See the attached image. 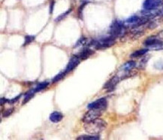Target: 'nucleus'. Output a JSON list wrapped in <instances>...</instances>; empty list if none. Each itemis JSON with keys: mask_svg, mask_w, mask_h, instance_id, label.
<instances>
[{"mask_svg": "<svg viewBox=\"0 0 163 140\" xmlns=\"http://www.w3.org/2000/svg\"><path fill=\"white\" fill-rule=\"evenodd\" d=\"M136 66V63L135 61H128L127 63H126L125 64H123V66L122 67L121 69L123 72H129L131 70L133 69Z\"/></svg>", "mask_w": 163, "mask_h": 140, "instance_id": "obj_12", "label": "nucleus"}, {"mask_svg": "<svg viewBox=\"0 0 163 140\" xmlns=\"http://www.w3.org/2000/svg\"><path fill=\"white\" fill-rule=\"evenodd\" d=\"M21 95H19V96H17V97L14 98V99H12V100H8V102L9 103H15V102L18 101V100L20 99V98H21Z\"/></svg>", "mask_w": 163, "mask_h": 140, "instance_id": "obj_22", "label": "nucleus"}, {"mask_svg": "<svg viewBox=\"0 0 163 140\" xmlns=\"http://www.w3.org/2000/svg\"><path fill=\"white\" fill-rule=\"evenodd\" d=\"M86 43H87V39H85V38H81V39H79L78 42H77L76 45H75V48H78V47L80 46H83L84 44H86Z\"/></svg>", "mask_w": 163, "mask_h": 140, "instance_id": "obj_20", "label": "nucleus"}, {"mask_svg": "<svg viewBox=\"0 0 163 140\" xmlns=\"http://www.w3.org/2000/svg\"><path fill=\"white\" fill-rule=\"evenodd\" d=\"M119 81H120V78H119L118 76H114V77H113L112 78H111V79L105 85L104 89H106L107 91H112V90L114 89V87H116V85L118 84Z\"/></svg>", "mask_w": 163, "mask_h": 140, "instance_id": "obj_9", "label": "nucleus"}, {"mask_svg": "<svg viewBox=\"0 0 163 140\" xmlns=\"http://www.w3.org/2000/svg\"><path fill=\"white\" fill-rule=\"evenodd\" d=\"M104 111L97 109H90L86 114L83 115V123H88L93 120H96L101 116Z\"/></svg>", "mask_w": 163, "mask_h": 140, "instance_id": "obj_4", "label": "nucleus"}, {"mask_svg": "<svg viewBox=\"0 0 163 140\" xmlns=\"http://www.w3.org/2000/svg\"><path fill=\"white\" fill-rule=\"evenodd\" d=\"M162 0H145L143 5L144 10L156 9L159 6L162 4Z\"/></svg>", "mask_w": 163, "mask_h": 140, "instance_id": "obj_7", "label": "nucleus"}, {"mask_svg": "<svg viewBox=\"0 0 163 140\" xmlns=\"http://www.w3.org/2000/svg\"><path fill=\"white\" fill-rule=\"evenodd\" d=\"M108 105V102H107V99L105 97L98 99V100H96L95 102H93L89 103V105H87V108L89 109H101V110L105 111L107 108Z\"/></svg>", "mask_w": 163, "mask_h": 140, "instance_id": "obj_6", "label": "nucleus"}, {"mask_svg": "<svg viewBox=\"0 0 163 140\" xmlns=\"http://www.w3.org/2000/svg\"><path fill=\"white\" fill-rule=\"evenodd\" d=\"M100 139V137L98 135H93V136H80L78 137V140H98Z\"/></svg>", "mask_w": 163, "mask_h": 140, "instance_id": "obj_14", "label": "nucleus"}, {"mask_svg": "<svg viewBox=\"0 0 163 140\" xmlns=\"http://www.w3.org/2000/svg\"><path fill=\"white\" fill-rule=\"evenodd\" d=\"M65 75H66V72H65V71H64V72H60V73H59L58 75H56V76L54 78V79H53L52 81L53 83H56V82H58V81H59L60 80H62L63 78L65 77Z\"/></svg>", "mask_w": 163, "mask_h": 140, "instance_id": "obj_17", "label": "nucleus"}, {"mask_svg": "<svg viewBox=\"0 0 163 140\" xmlns=\"http://www.w3.org/2000/svg\"><path fill=\"white\" fill-rule=\"evenodd\" d=\"M6 102H8V100H6V99H5V98H2L1 99V105H3V104H5L6 103Z\"/></svg>", "mask_w": 163, "mask_h": 140, "instance_id": "obj_24", "label": "nucleus"}, {"mask_svg": "<svg viewBox=\"0 0 163 140\" xmlns=\"http://www.w3.org/2000/svg\"><path fill=\"white\" fill-rule=\"evenodd\" d=\"M125 30L126 28H125L124 24L120 21L115 20L110 27V35L114 38L120 37L124 35Z\"/></svg>", "mask_w": 163, "mask_h": 140, "instance_id": "obj_3", "label": "nucleus"}, {"mask_svg": "<svg viewBox=\"0 0 163 140\" xmlns=\"http://www.w3.org/2000/svg\"><path fill=\"white\" fill-rule=\"evenodd\" d=\"M34 40H35V36H33V35H26L25 37V42L23 44V46H25L26 44H29L32 42H33Z\"/></svg>", "mask_w": 163, "mask_h": 140, "instance_id": "obj_19", "label": "nucleus"}, {"mask_svg": "<svg viewBox=\"0 0 163 140\" xmlns=\"http://www.w3.org/2000/svg\"><path fill=\"white\" fill-rule=\"evenodd\" d=\"M148 51V49H141V50L137 51H135L130 55V57L132 58H138V57H142L143 55H144L146 52Z\"/></svg>", "mask_w": 163, "mask_h": 140, "instance_id": "obj_13", "label": "nucleus"}, {"mask_svg": "<svg viewBox=\"0 0 163 140\" xmlns=\"http://www.w3.org/2000/svg\"><path fill=\"white\" fill-rule=\"evenodd\" d=\"M63 118V114L59 112H54L50 115V121L54 123H58L61 121Z\"/></svg>", "mask_w": 163, "mask_h": 140, "instance_id": "obj_10", "label": "nucleus"}, {"mask_svg": "<svg viewBox=\"0 0 163 140\" xmlns=\"http://www.w3.org/2000/svg\"><path fill=\"white\" fill-rule=\"evenodd\" d=\"M93 53H94V51L93 50H91L90 48H84L80 53H79V58L80 60H86L87 59L88 57H90L91 55H93Z\"/></svg>", "mask_w": 163, "mask_h": 140, "instance_id": "obj_11", "label": "nucleus"}, {"mask_svg": "<svg viewBox=\"0 0 163 140\" xmlns=\"http://www.w3.org/2000/svg\"><path fill=\"white\" fill-rule=\"evenodd\" d=\"M71 11H72V8H71V9L68 10V11H67L66 12H65V13L62 14L61 15H59V16H58L57 18H56V20H55L56 22H59V21H60V20H63V18H65V17H66L67 15H68L69 13H70Z\"/></svg>", "mask_w": 163, "mask_h": 140, "instance_id": "obj_18", "label": "nucleus"}, {"mask_svg": "<svg viewBox=\"0 0 163 140\" xmlns=\"http://www.w3.org/2000/svg\"><path fill=\"white\" fill-rule=\"evenodd\" d=\"M156 66H160V67H156V68L158 69H160V70H162L163 69V63H156Z\"/></svg>", "mask_w": 163, "mask_h": 140, "instance_id": "obj_23", "label": "nucleus"}, {"mask_svg": "<svg viewBox=\"0 0 163 140\" xmlns=\"http://www.w3.org/2000/svg\"><path fill=\"white\" fill-rule=\"evenodd\" d=\"M48 85H49V82H47V81H44V82H41V83L39 84V85L34 88V90H35V93L39 92V91H41V90L46 88Z\"/></svg>", "mask_w": 163, "mask_h": 140, "instance_id": "obj_15", "label": "nucleus"}, {"mask_svg": "<svg viewBox=\"0 0 163 140\" xmlns=\"http://www.w3.org/2000/svg\"><path fill=\"white\" fill-rule=\"evenodd\" d=\"M144 44L146 48H149L152 50H160L163 49V42L159 40L154 37H150L146 39L144 42Z\"/></svg>", "mask_w": 163, "mask_h": 140, "instance_id": "obj_5", "label": "nucleus"}, {"mask_svg": "<svg viewBox=\"0 0 163 140\" xmlns=\"http://www.w3.org/2000/svg\"><path fill=\"white\" fill-rule=\"evenodd\" d=\"M115 39L116 38L110 35V36L103 38V39H101L99 40H93L91 44L93 45L96 49H105V48H108L113 46L116 42Z\"/></svg>", "mask_w": 163, "mask_h": 140, "instance_id": "obj_2", "label": "nucleus"}, {"mask_svg": "<svg viewBox=\"0 0 163 140\" xmlns=\"http://www.w3.org/2000/svg\"><path fill=\"white\" fill-rule=\"evenodd\" d=\"M35 90H34V88L33 89H32V90H29L27 93H26V94H25V97H24V100H23V104L24 103H27L29 100L31 99L32 96L35 95Z\"/></svg>", "mask_w": 163, "mask_h": 140, "instance_id": "obj_16", "label": "nucleus"}, {"mask_svg": "<svg viewBox=\"0 0 163 140\" xmlns=\"http://www.w3.org/2000/svg\"><path fill=\"white\" fill-rule=\"evenodd\" d=\"M80 59L78 56H73V57H71L70 60H69V63H68L66 68L65 69V72H66V74L72 72V70H74L78 67V64L80 63Z\"/></svg>", "mask_w": 163, "mask_h": 140, "instance_id": "obj_8", "label": "nucleus"}, {"mask_svg": "<svg viewBox=\"0 0 163 140\" xmlns=\"http://www.w3.org/2000/svg\"><path fill=\"white\" fill-rule=\"evenodd\" d=\"M107 123L101 118H97L88 123H85L84 129L86 132L92 135H98L105 129Z\"/></svg>", "mask_w": 163, "mask_h": 140, "instance_id": "obj_1", "label": "nucleus"}, {"mask_svg": "<svg viewBox=\"0 0 163 140\" xmlns=\"http://www.w3.org/2000/svg\"><path fill=\"white\" fill-rule=\"evenodd\" d=\"M13 111H14L13 109H7V110H6L3 112V117H5V118H6V117H8L10 114H12Z\"/></svg>", "mask_w": 163, "mask_h": 140, "instance_id": "obj_21", "label": "nucleus"}]
</instances>
